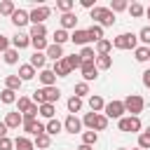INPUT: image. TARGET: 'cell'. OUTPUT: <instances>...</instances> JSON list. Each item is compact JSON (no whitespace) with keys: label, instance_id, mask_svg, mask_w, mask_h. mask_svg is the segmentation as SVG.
I'll list each match as a JSON object with an SVG mask.
<instances>
[{"label":"cell","instance_id":"obj_47","mask_svg":"<svg viewBox=\"0 0 150 150\" xmlns=\"http://www.w3.org/2000/svg\"><path fill=\"white\" fill-rule=\"evenodd\" d=\"M108 129V117L103 115V112H98V117H96V127H94V131L98 134V131H105Z\"/></svg>","mask_w":150,"mask_h":150},{"label":"cell","instance_id":"obj_39","mask_svg":"<svg viewBox=\"0 0 150 150\" xmlns=\"http://www.w3.org/2000/svg\"><path fill=\"white\" fill-rule=\"evenodd\" d=\"M96 117H98V112H87V115L82 117V127H87L89 131H94V127H96Z\"/></svg>","mask_w":150,"mask_h":150},{"label":"cell","instance_id":"obj_5","mask_svg":"<svg viewBox=\"0 0 150 150\" xmlns=\"http://www.w3.org/2000/svg\"><path fill=\"white\" fill-rule=\"evenodd\" d=\"M112 47L115 49H136L138 47V38L134 33H120L115 40H112Z\"/></svg>","mask_w":150,"mask_h":150},{"label":"cell","instance_id":"obj_46","mask_svg":"<svg viewBox=\"0 0 150 150\" xmlns=\"http://www.w3.org/2000/svg\"><path fill=\"white\" fill-rule=\"evenodd\" d=\"M127 7H129V2H127V0H112V2H110V7H108V9H110V12H112V14H115V12H124V9H127Z\"/></svg>","mask_w":150,"mask_h":150},{"label":"cell","instance_id":"obj_43","mask_svg":"<svg viewBox=\"0 0 150 150\" xmlns=\"http://www.w3.org/2000/svg\"><path fill=\"white\" fill-rule=\"evenodd\" d=\"M30 105H33V101H30L28 96H19V98H16V108H19V112H21V115H23V112H28V108H30Z\"/></svg>","mask_w":150,"mask_h":150},{"label":"cell","instance_id":"obj_17","mask_svg":"<svg viewBox=\"0 0 150 150\" xmlns=\"http://www.w3.org/2000/svg\"><path fill=\"white\" fill-rule=\"evenodd\" d=\"M61 28H63V30H75V28H77V16H75L73 12L61 14Z\"/></svg>","mask_w":150,"mask_h":150},{"label":"cell","instance_id":"obj_56","mask_svg":"<svg viewBox=\"0 0 150 150\" xmlns=\"http://www.w3.org/2000/svg\"><path fill=\"white\" fill-rule=\"evenodd\" d=\"M145 16H148V19H150V5H148V7H145Z\"/></svg>","mask_w":150,"mask_h":150},{"label":"cell","instance_id":"obj_6","mask_svg":"<svg viewBox=\"0 0 150 150\" xmlns=\"http://www.w3.org/2000/svg\"><path fill=\"white\" fill-rule=\"evenodd\" d=\"M124 103L122 101H108L105 103V108H103V115L108 117V120H122L124 117Z\"/></svg>","mask_w":150,"mask_h":150},{"label":"cell","instance_id":"obj_41","mask_svg":"<svg viewBox=\"0 0 150 150\" xmlns=\"http://www.w3.org/2000/svg\"><path fill=\"white\" fill-rule=\"evenodd\" d=\"M28 38H47V28H45V23L30 26V33H28Z\"/></svg>","mask_w":150,"mask_h":150},{"label":"cell","instance_id":"obj_50","mask_svg":"<svg viewBox=\"0 0 150 150\" xmlns=\"http://www.w3.org/2000/svg\"><path fill=\"white\" fill-rule=\"evenodd\" d=\"M12 148H14V141L12 138H7V136L0 138V150H12Z\"/></svg>","mask_w":150,"mask_h":150},{"label":"cell","instance_id":"obj_19","mask_svg":"<svg viewBox=\"0 0 150 150\" xmlns=\"http://www.w3.org/2000/svg\"><path fill=\"white\" fill-rule=\"evenodd\" d=\"M94 52H96V56H105V54H110L112 52V40H98L96 42V47H94Z\"/></svg>","mask_w":150,"mask_h":150},{"label":"cell","instance_id":"obj_38","mask_svg":"<svg viewBox=\"0 0 150 150\" xmlns=\"http://www.w3.org/2000/svg\"><path fill=\"white\" fill-rule=\"evenodd\" d=\"M30 47L35 52H45L49 47V42H47V38H30Z\"/></svg>","mask_w":150,"mask_h":150},{"label":"cell","instance_id":"obj_9","mask_svg":"<svg viewBox=\"0 0 150 150\" xmlns=\"http://www.w3.org/2000/svg\"><path fill=\"white\" fill-rule=\"evenodd\" d=\"M80 70H82V77H84L82 82H87V84L98 77V68H96L94 61H82V68H80Z\"/></svg>","mask_w":150,"mask_h":150},{"label":"cell","instance_id":"obj_58","mask_svg":"<svg viewBox=\"0 0 150 150\" xmlns=\"http://www.w3.org/2000/svg\"><path fill=\"white\" fill-rule=\"evenodd\" d=\"M145 134H150V127H148V129H145Z\"/></svg>","mask_w":150,"mask_h":150},{"label":"cell","instance_id":"obj_51","mask_svg":"<svg viewBox=\"0 0 150 150\" xmlns=\"http://www.w3.org/2000/svg\"><path fill=\"white\" fill-rule=\"evenodd\" d=\"M9 47H12V45H9V38H7V35H0V54H5Z\"/></svg>","mask_w":150,"mask_h":150},{"label":"cell","instance_id":"obj_53","mask_svg":"<svg viewBox=\"0 0 150 150\" xmlns=\"http://www.w3.org/2000/svg\"><path fill=\"white\" fill-rule=\"evenodd\" d=\"M80 5H82L84 9H94V7H96V2H94V0H80Z\"/></svg>","mask_w":150,"mask_h":150},{"label":"cell","instance_id":"obj_30","mask_svg":"<svg viewBox=\"0 0 150 150\" xmlns=\"http://www.w3.org/2000/svg\"><path fill=\"white\" fill-rule=\"evenodd\" d=\"M2 61H5L7 66H16V63H19V52L9 47V49H7L5 54H2Z\"/></svg>","mask_w":150,"mask_h":150},{"label":"cell","instance_id":"obj_15","mask_svg":"<svg viewBox=\"0 0 150 150\" xmlns=\"http://www.w3.org/2000/svg\"><path fill=\"white\" fill-rule=\"evenodd\" d=\"M5 124H7V129H19L21 124H23V115L16 110V112H7L5 115Z\"/></svg>","mask_w":150,"mask_h":150},{"label":"cell","instance_id":"obj_8","mask_svg":"<svg viewBox=\"0 0 150 150\" xmlns=\"http://www.w3.org/2000/svg\"><path fill=\"white\" fill-rule=\"evenodd\" d=\"M23 131L28 134V136H40V134H45V124L42 122H38L35 117H23Z\"/></svg>","mask_w":150,"mask_h":150},{"label":"cell","instance_id":"obj_20","mask_svg":"<svg viewBox=\"0 0 150 150\" xmlns=\"http://www.w3.org/2000/svg\"><path fill=\"white\" fill-rule=\"evenodd\" d=\"M16 75L21 77V82H28V80L35 77V68H33L30 63H23V66H19V73H16Z\"/></svg>","mask_w":150,"mask_h":150},{"label":"cell","instance_id":"obj_44","mask_svg":"<svg viewBox=\"0 0 150 150\" xmlns=\"http://www.w3.org/2000/svg\"><path fill=\"white\" fill-rule=\"evenodd\" d=\"M73 7H75V2H73V0H59V2H56V9H59L61 14L73 12Z\"/></svg>","mask_w":150,"mask_h":150},{"label":"cell","instance_id":"obj_27","mask_svg":"<svg viewBox=\"0 0 150 150\" xmlns=\"http://www.w3.org/2000/svg\"><path fill=\"white\" fill-rule=\"evenodd\" d=\"M89 108H91V112H101V110L105 108V101H103L98 94H91V96H89Z\"/></svg>","mask_w":150,"mask_h":150},{"label":"cell","instance_id":"obj_31","mask_svg":"<svg viewBox=\"0 0 150 150\" xmlns=\"http://www.w3.org/2000/svg\"><path fill=\"white\" fill-rule=\"evenodd\" d=\"M96 68L98 70H108V68H112V56L110 54H105V56H96Z\"/></svg>","mask_w":150,"mask_h":150},{"label":"cell","instance_id":"obj_7","mask_svg":"<svg viewBox=\"0 0 150 150\" xmlns=\"http://www.w3.org/2000/svg\"><path fill=\"white\" fill-rule=\"evenodd\" d=\"M49 14H52V9H49L47 5H38V7H33V9L28 12V19H30L33 26H38V23H45V21L49 19Z\"/></svg>","mask_w":150,"mask_h":150},{"label":"cell","instance_id":"obj_23","mask_svg":"<svg viewBox=\"0 0 150 150\" xmlns=\"http://www.w3.org/2000/svg\"><path fill=\"white\" fill-rule=\"evenodd\" d=\"M68 40H70V33H68V30H63V28H56V30H54V35H52V42H54V45H61V47H63Z\"/></svg>","mask_w":150,"mask_h":150},{"label":"cell","instance_id":"obj_34","mask_svg":"<svg viewBox=\"0 0 150 150\" xmlns=\"http://www.w3.org/2000/svg\"><path fill=\"white\" fill-rule=\"evenodd\" d=\"M0 101H2L5 105L16 103V91H12V89H2V91H0Z\"/></svg>","mask_w":150,"mask_h":150},{"label":"cell","instance_id":"obj_29","mask_svg":"<svg viewBox=\"0 0 150 150\" xmlns=\"http://www.w3.org/2000/svg\"><path fill=\"white\" fill-rule=\"evenodd\" d=\"M87 33H89L91 42H98V40H103V28H101L98 23H91V26L87 28Z\"/></svg>","mask_w":150,"mask_h":150},{"label":"cell","instance_id":"obj_10","mask_svg":"<svg viewBox=\"0 0 150 150\" xmlns=\"http://www.w3.org/2000/svg\"><path fill=\"white\" fill-rule=\"evenodd\" d=\"M70 42H73V45H82V47H87V45L91 42V38H89L87 28H75V30L70 33Z\"/></svg>","mask_w":150,"mask_h":150},{"label":"cell","instance_id":"obj_37","mask_svg":"<svg viewBox=\"0 0 150 150\" xmlns=\"http://www.w3.org/2000/svg\"><path fill=\"white\" fill-rule=\"evenodd\" d=\"M127 9H129V14H131L134 19H141V16L145 14V7H143L141 2H131V5L127 7Z\"/></svg>","mask_w":150,"mask_h":150},{"label":"cell","instance_id":"obj_28","mask_svg":"<svg viewBox=\"0 0 150 150\" xmlns=\"http://www.w3.org/2000/svg\"><path fill=\"white\" fill-rule=\"evenodd\" d=\"M66 105H68V112H70V115H75V112H80V110H82V105H84V103H82V98H77V96L73 94V96L68 98V103H66Z\"/></svg>","mask_w":150,"mask_h":150},{"label":"cell","instance_id":"obj_13","mask_svg":"<svg viewBox=\"0 0 150 150\" xmlns=\"http://www.w3.org/2000/svg\"><path fill=\"white\" fill-rule=\"evenodd\" d=\"M45 56H47V59H52V61H61L66 54H63V47H61V45H54V42H49V47L45 49Z\"/></svg>","mask_w":150,"mask_h":150},{"label":"cell","instance_id":"obj_33","mask_svg":"<svg viewBox=\"0 0 150 150\" xmlns=\"http://www.w3.org/2000/svg\"><path fill=\"white\" fill-rule=\"evenodd\" d=\"M134 56H136V61L145 63V61H150V49L141 45V47H136V49H134Z\"/></svg>","mask_w":150,"mask_h":150},{"label":"cell","instance_id":"obj_14","mask_svg":"<svg viewBox=\"0 0 150 150\" xmlns=\"http://www.w3.org/2000/svg\"><path fill=\"white\" fill-rule=\"evenodd\" d=\"M52 73H54L56 77H68L73 70H70V66L66 63V59H61V61H54V66H52Z\"/></svg>","mask_w":150,"mask_h":150},{"label":"cell","instance_id":"obj_26","mask_svg":"<svg viewBox=\"0 0 150 150\" xmlns=\"http://www.w3.org/2000/svg\"><path fill=\"white\" fill-rule=\"evenodd\" d=\"M21 84H23V82H21V77H19V75H7V77H5V89L19 91V89H21Z\"/></svg>","mask_w":150,"mask_h":150},{"label":"cell","instance_id":"obj_55","mask_svg":"<svg viewBox=\"0 0 150 150\" xmlns=\"http://www.w3.org/2000/svg\"><path fill=\"white\" fill-rule=\"evenodd\" d=\"M77 150H94V148H91V145H80Z\"/></svg>","mask_w":150,"mask_h":150},{"label":"cell","instance_id":"obj_57","mask_svg":"<svg viewBox=\"0 0 150 150\" xmlns=\"http://www.w3.org/2000/svg\"><path fill=\"white\" fill-rule=\"evenodd\" d=\"M117 150H129V148H117Z\"/></svg>","mask_w":150,"mask_h":150},{"label":"cell","instance_id":"obj_11","mask_svg":"<svg viewBox=\"0 0 150 150\" xmlns=\"http://www.w3.org/2000/svg\"><path fill=\"white\" fill-rule=\"evenodd\" d=\"M80 129H82V120H80L77 115H68V117L63 120V131H68V134H80Z\"/></svg>","mask_w":150,"mask_h":150},{"label":"cell","instance_id":"obj_42","mask_svg":"<svg viewBox=\"0 0 150 150\" xmlns=\"http://www.w3.org/2000/svg\"><path fill=\"white\" fill-rule=\"evenodd\" d=\"M63 59H66V63L70 66V70L82 68V59H80V54H68V56H63Z\"/></svg>","mask_w":150,"mask_h":150},{"label":"cell","instance_id":"obj_24","mask_svg":"<svg viewBox=\"0 0 150 150\" xmlns=\"http://www.w3.org/2000/svg\"><path fill=\"white\" fill-rule=\"evenodd\" d=\"M14 148L16 150H35V145H33V141L28 136H16L14 138Z\"/></svg>","mask_w":150,"mask_h":150},{"label":"cell","instance_id":"obj_16","mask_svg":"<svg viewBox=\"0 0 150 150\" xmlns=\"http://www.w3.org/2000/svg\"><path fill=\"white\" fill-rule=\"evenodd\" d=\"M9 19H12V23H14L16 28H23L26 23H30V19H28V12H26V9H16Z\"/></svg>","mask_w":150,"mask_h":150},{"label":"cell","instance_id":"obj_54","mask_svg":"<svg viewBox=\"0 0 150 150\" xmlns=\"http://www.w3.org/2000/svg\"><path fill=\"white\" fill-rule=\"evenodd\" d=\"M5 136H7V124L0 122V138H5Z\"/></svg>","mask_w":150,"mask_h":150},{"label":"cell","instance_id":"obj_60","mask_svg":"<svg viewBox=\"0 0 150 150\" xmlns=\"http://www.w3.org/2000/svg\"><path fill=\"white\" fill-rule=\"evenodd\" d=\"M148 49H150V47H148Z\"/></svg>","mask_w":150,"mask_h":150},{"label":"cell","instance_id":"obj_48","mask_svg":"<svg viewBox=\"0 0 150 150\" xmlns=\"http://www.w3.org/2000/svg\"><path fill=\"white\" fill-rule=\"evenodd\" d=\"M87 94H89V84H87V82H77V84H75V96H77V98H84Z\"/></svg>","mask_w":150,"mask_h":150},{"label":"cell","instance_id":"obj_40","mask_svg":"<svg viewBox=\"0 0 150 150\" xmlns=\"http://www.w3.org/2000/svg\"><path fill=\"white\" fill-rule=\"evenodd\" d=\"M136 38H138V42H141L143 47H150V26H143Z\"/></svg>","mask_w":150,"mask_h":150},{"label":"cell","instance_id":"obj_45","mask_svg":"<svg viewBox=\"0 0 150 150\" xmlns=\"http://www.w3.org/2000/svg\"><path fill=\"white\" fill-rule=\"evenodd\" d=\"M80 59L82 61H96V52H94V47H82V52H80Z\"/></svg>","mask_w":150,"mask_h":150},{"label":"cell","instance_id":"obj_25","mask_svg":"<svg viewBox=\"0 0 150 150\" xmlns=\"http://www.w3.org/2000/svg\"><path fill=\"white\" fill-rule=\"evenodd\" d=\"M30 66L42 70V68L47 66V56H45V52H33V56H30Z\"/></svg>","mask_w":150,"mask_h":150},{"label":"cell","instance_id":"obj_32","mask_svg":"<svg viewBox=\"0 0 150 150\" xmlns=\"http://www.w3.org/2000/svg\"><path fill=\"white\" fill-rule=\"evenodd\" d=\"M33 145H35L38 150H45V148H49V145H52V136H47V134H40V136H35Z\"/></svg>","mask_w":150,"mask_h":150},{"label":"cell","instance_id":"obj_18","mask_svg":"<svg viewBox=\"0 0 150 150\" xmlns=\"http://www.w3.org/2000/svg\"><path fill=\"white\" fill-rule=\"evenodd\" d=\"M38 77H40V82H42V87H54V84H56V75L52 73V68H42Z\"/></svg>","mask_w":150,"mask_h":150},{"label":"cell","instance_id":"obj_21","mask_svg":"<svg viewBox=\"0 0 150 150\" xmlns=\"http://www.w3.org/2000/svg\"><path fill=\"white\" fill-rule=\"evenodd\" d=\"M38 115H42L45 120H54L56 105H54V103H42V105H38Z\"/></svg>","mask_w":150,"mask_h":150},{"label":"cell","instance_id":"obj_59","mask_svg":"<svg viewBox=\"0 0 150 150\" xmlns=\"http://www.w3.org/2000/svg\"><path fill=\"white\" fill-rule=\"evenodd\" d=\"M131 150H141V148H131Z\"/></svg>","mask_w":150,"mask_h":150},{"label":"cell","instance_id":"obj_2","mask_svg":"<svg viewBox=\"0 0 150 150\" xmlns=\"http://www.w3.org/2000/svg\"><path fill=\"white\" fill-rule=\"evenodd\" d=\"M89 16H91V21L98 23L101 28H108V26L115 23V14H112L108 7H101V5H96L94 9H89Z\"/></svg>","mask_w":150,"mask_h":150},{"label":"cell","instance_id":"obj_36","mask_svg":"<svg viewBox=\"0 0 150 150\" xmlns=\"http://www.w3.org/2000/svg\"><path fill=\"white\" fill-rule=\"evenodd\" d=\"M14 12H16V5H14L12 0H2V2H0V14H2V16H12Z\"/></svg>","mask_w":150,"mask_h":150},{"label":"cell","instance_id":"obj_12","mask_svg":"<svg viewBox=\"0 0 150 150\" xmlns=\"http://www.w3.org/2000/svg\"><path fill=\"white\" fill-rule=\"evenodd\" d=\"M9 45H12V49L21 52V49H26V47L30 45V38H28V33H16V35L9 40Z\"/></svg>","mask_w":150,"mask_h":150},{"label":"cell","instance_id":"obj_3","mask_svg":"<svg viewBox=\"0 0 150 150\" xmlns=\"http://www.w3.org/2000/svg\"><path fill=\"white\" fill-rule=\"evenodd\" d=\"M117 129H120V131H124V134H141L143 124H141V117L124 115L122 120H117Z\"/></svg>","mask_w":150,"mask_h":150},{"label":"cell","instance_id":"obj_49","mask_svg":"<svg viewBox=\"0 0 150 150\" xmlns=\"http://www.w3.org/2000/svg\"><path fill=\"white\" fill-rule=\"evenodd\" d=\"M138 148L141 150H150V134H145V131L138 134Z\"/></svg>","mask_w":150,"mask_h":150},{"label":"cell","instance_id":"obj_1","mask_svg":"<svg viewBox=\"0 0 150 150\" xmlns=\"http://www.w3.org/2000/svg\"><path fill=\"white\" fill-rule=\"evenodd\" d=\"M59 98H61V89L54 84V87H40V89H35L30 101L38 103V105H42V103H54V105H56Z\"/></svg>","mask_w":150,"mask_h":150},{"label":"cell","instance_id":"obj_22","mask_svg":"<svg viewBox=\"0 0 150 150\" xmlns=\"http://www.w3.org/2000/svg\"><path fill=\"white\" fill-rule=\"evenodd\" d=\"M61 129H63V122H59L56 117L54 120H47V124H45V134L47 136H56Z\"/></svg>","mask_w":150,"mask_h":150},{"label":"cell","instance_id":"obj_35","mask_svg":"<svg viewBox=\"0 0 150 150\" xmlns=\"http://www.w3.org/2000/svg\"><path fill=\"white\" fill-rule=\"evenodd\" d=\"M98 143V134L96 131H82V145H96Z\"/></svg>","mask_w":150,"mask_h":150},{"label":"cell","instance_id":"obj_4","mask_svg":"<svg viewBox=\"0 0 150 150\" xmlns=\"http://www.w3.org/2000/svg\"><path fill=\"white\" fill-rule=\"evenodd\" d=\"M122 103H124V110H127L129 115H134V117H138V115L143 112V108H145V101H143V96H138V94H129Z\"/></svg>","mask_w":150,"mask_h":150},{"label":"cell","instance_id":"obj_52","mask_svg":"<svg viewBox=\"0 0 150 150\" xmlns=\"http://www.w3.org/2000/svg\"><path fill=\"white\" fill-rule=\"evenodd\" d=\"M141 80H143V87H148V89H150V68H148V70H143V77H141Z\"/></svg>","mask_w":150,"mask_h":150}]
</instances>
